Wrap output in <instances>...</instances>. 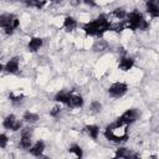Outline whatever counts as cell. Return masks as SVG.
I'll use <instances>...</instances> for the list:
<instances>
[{
    "label": "cell",
    "instance_id": "1",
    "mask_svg": "<svg viewBox=\"0 0 159 159\" xmlns=\"http://www.w3.org/2000/svg\"><path fill=\"white\" fill-rule=\"evenodd\" d=\"M82 30L87 36H97L102 37L107 31H111V21L107 19L106 15L101 14L97 19L86 22L82 25Z\"/></svg>",
    "mask_w": 159,
    "mask_h": 159
},
{
    "label": "cell",
    "instance_id": "2",
    "mask_svg": "<svg viewBox=\"0 0 159 159\" xmlns=\"http://www.w3.org/2000/svg\"><path fill=\"white\" fill-rule=\"evenodd\" d=\"M128 125H119L116 122L107 125L104 129V137L111 140V142H116V143H120V142H125L128 139Z\"/></svg>",
    "mask_w": 159,
    "mask_h": 159
},
{
    "label": "cell",
    "instance_id": "3",
    "mask_svg": "<svg viewBox=\"0 0 159 159\" xmlns=\"http://www.w3.org/2000/svg\"><path fill=\"white\" fill-rule=\"evenodd\" d=\"M19 19L14 15V14H1L0 15V27H2L5 30L6 35H12L14 31L19 27Z\"/></svg>",
    "mask_w": 159,
    "mask_h": 159
},
{
    "label": "cell",
    "instance_id": "4",
    "mask_svg": "<svg viewBox=\"0 0 159 159\" xmlns=\"http://www.w3.org/2000/svg\"><path fill=\"white\" fill-rule=\"evenodd\" d=\"M143 20H144L143 15L138 10H134V11L127 14V25H125V27L129 29V30H132V31L139 30Z\"/></svg>",
    "mask_w": 159,
    "mask_h": 159
},
{
    "label": "cell",
    "instance_id": "5",
    "mask_svg": "<svg viewBox=\"0 0 159 159\" xmlns=\"http://www.w3.org/2000/svg\"><path fill=\"white\" fill-rule=\"evenodd\" d=\"M138 118H139V112H138V109L130 108V109H127L120 117H118L117 120H116V123L119 124V125H129V124L134 123Z\"/></svg>",
    "mask_w": 159,
    "mask_h": 159
},
{
    "label": "cell",
    "instance_id": "6",
    "mask_svg": "<svg viewBox=\"0 0 159 159\" xmlns=\"http://www.w3.org/2000/svg\"><path fill=\"white\" fill-rule=\"evenodd\" d=\"M127 91H128L127 83L119 82V81L112 83V84L109 86V88H108V93H109V96L113 97V98H120V97H123V96L127 93Z\"/></svg>",
    "mask_w": 159,
    "mask_h": 159
},
{
    "label": "cell",
    "instance_id": "7",
    "mask_svg": "<svg viewBox=\"0 0 159 159\" xmlns=\"http://www.w3.org/2000/svg\"><path fill=\"white\" fill-rule=\"evenodd\" d=\"M2 127L6 128V129H10L12 132H17L22 128V123L21 120H19L14 114H9L4 118L2 120Z\"/></svg>",
    "mask_w": 159,
    "mask_h": 159
},
{
    "label": "cell",
    "instance_id": "8",
    "mask_svg": "<svg viewBox=\"0 0 159 159\" xmlns=\"http://www.w3.org/2000/svg\"><path fill=\"white\" fill-rule=\"evenodd\" d=\"M31 145H32V129L31 128H24V129H21L20 147L22 149H29Z\"/></svg>",
    "mask_w": 159,
    "mask_h": 159
},
{
    "label": "cell",
    "instance_id": "9",
    "mask_svg": "<svg viewBox=\"0 0 159 159\" xmlns=\"http://www.w3.org/2000/svg\"><path fill=\"white\" fill-rule=\"evenodd\" d=\"M4 71L7 72V73H10V75H15V73H17V72H19V58H17V57H12V58H10V60L5 63V66H4Z\"/></svg>",
    "mask_w": 159,
    "mask_h": 159
},
{
    "label": "cell",
    "instance_id": "10",
    "mask_svg": "<svg viewBox=\"0 0 159 159\" xmlns=\"http://www.w3.org/2000/svg\"><path fill=\"white\" fill-rule=\"evenodd\" d=\"M134 66V60L132 57H128V56H123L119 58V62H118V68L123 72H127L129 70H132V67Z\"/></svg>",
    "mask_w": 159,
    "mask_h": 159
},
{
    "label": "cell",
    "instance_id": "11",
    "mask_svg": "<svg viewBox=\"0 0 159 159\" xmlns=\"http://www.w3.org/2000/svg\"><path fill=\"white\" fill-rule=\"evenodd\" d=\"M145 6H147V12L152 17L159 16V0H148Z\"/></svg>",
    "mask_w": 159,
    "mask_h": 159
},
{
    "label": "cell",
    "instance_id": "12",
    "mask_svg": "<svg viewBox=\"0 0 159 159\" xmlns=\"http://www.w3.org/2000/svg\"><path fill=\"white\" fill-rule=\"evenodd\" d=\"M83 103H84L83 97H82L81 94H78V93H73V92H72L67 106H68L70 108H81V107H83Z\"/></svg>",
    "mask_w": 159,
    "mask_h": 159
},
{
    "label": "cell",
    "instance_id": "13",
    "mask_svg": "<svg viewBox=\"0 0 159 159\" xmlns=\"http://www.w3.org/2000/svg\"><path fill=\"white\" fill-rule=\"evenodd\" d=\"M45 150V143L42 140H37L34 145H31L29 148V152L31 155L34 157H42V153Z\"/></svg>",
    "mask_w": 159,
    "mask_h": 159
},
{
    "label": "cell",
    "instance_id": "14",
    "mask_svg": "<svg viewBox=\"0 0 159 159\" xmlns=\"http://www.w3.org/2000/svg\"><path fill=\"white\" fill-rule=\"evenodd\" d=\"M77 20L72 16H66L65 20H63V29L67 31V32H72L77 29Z\"/></svg>",
    "mask_w": 159,
    "mask_h": 159
},
{
    "label": "cell",
    "instance_id": "15",
    "mask_svg": "<svg viewBox=\"0 0 159 159\" xmlns=\"http://www.w3.org/2000/svg\"><path fill=\"white\" fill-rule=\"evenodd\" d=\"M42 43H43L42 39H40V37H31L29 43H27V50L30 52H36V51H39L41 48Z\"/></svg>",
    "mask_w": 159,
    "mask_h": 159
},
{
    "label": "cell",
    "instance_id": "16",
    "mask_svg": "<svg viewBox=\"0 0 159 159\" xmlns=\"http://www.w3.org/2000/svg\"><path fill=\"white\" fill-rule=\"evenodd\" d=\"M71 94H72V91H68V89L60 91V92L56 93V96H55V101H56V102H60V103H63V104H67L68 101H70Z\"/></svg>",
    "mask_w": 159,
    "mask_h": 159
},
{
    "label": "cell",
    "instance_id": "17",
    "mask_svg": "<svg viewBox=\"0 0 159 159\" xmlns=\"http://www.w3.org/2000/svg\"><path fill=\"white\" fill-rule=\"evenodd\" d=\"M116 158H125V159H130V158H138L139 155L135 154V153H132L129 149L127 148H118L116 150V154H114Z\"/></svg>",
    "mask_w": 159,
    "mask_h": 159
},
{
    "label": "cell",
    "instance_id": "18",
    "mask_svg": "<svg viewBox=\"0 0 159 159\" xmlns=\"http://www.w3.org/2000/svg\"><path fill=\"white\" fill-rule=\"evenodd\" d=\"M84 132L92 139H97L98 138V134H99V127L96 125V124H88V125L84 127Z\"/></svg>",
    "mask_w": 159,
    "mask_h": 159
},
{
    "label": "cell",
    "instance_id": "19",
    "mask_svg": "<svg viewBox=\"0 0 159 159\" xmlns=\"http://www.w3.org/2000/svg\"><path fill=\"white\" fill-rule=\"evenodd\" d=\"M22 119H24V122H26V123H36V122L40 119V117H39L37 113H34V112L27 111V112L24 113Z\"/></svg>",
    "mask_w": 159,
    "mask_h": 159
},
{
    "label": "cell",
    "instance_id": "20",
    "mask_svg": "<svg viewBox=\"0 0 159 159\" xmlns=\"http://www.w3.org/2000/svg\"><path fill=\"white\" fill-rule=\"evenodd\" d=\"M107 47H108V43H107V41L102 40V39H98V40H96V41H94V43H93V50H94L96 52H99V51H104V50H107Z\"/></svg>",
    "mask_w": 159,
    "mask_h": 159
},
{
    "label": "cell",
    "instance_id": "21",
    "mask_svg": "<svg viewBox=\"0 0 159 159\" xmlns=\"http://www.w3.org/2000/svg\"><path fill=\"white\" fill-rule=\"evenodd\" d=\"M9 98H10L11 102L19 103V102H21V101L25 98V96H24V93H21L20 91H11V92L9 93Z\"/></svg>",
    "mask_w": 159,
    "mask_h": 159
},
{
    "label": "cell",
    "instance_id": "22",
    "mask_svg": "<svg viewBox=\"0 0 159 159\" xmlns=\"http://www.w3.org/2000/svg\"><path fill=\"white\" fill-rule=\"evenodd\" d=\"M112 15L117 19V20H123L127 17V11L123 9V7H116L113 11H112Z\"/></svg>",
    "mask_w": 159,
    "mask_h": 159
},
{
    "label": "cell",
    "instance_id": "23",
    "mask_svg": "<svg viewBox=\"0 0 159 159\" xmlns=\"http://www.w3.org/2000/svg\"><path fill=\"white\" fill-rule=\"evenodd\" d=\"M68 153L75 154V157H77V158H82V155H83L82 148H81L78 144H72V145L68 148Z\"/></svg>",
    "mask_w": 159,
    "mask_h": 159
},
{
    "label": "cell",
    "instance_id": "24",
    "mask_svg": "<svg viewBox=\"0 0 159 159\" xmlns=\"http://www.w3.org/2000/svg\"><path fill=\"white\" fill-rule=\"evenodd\" d=\"M26 6H30V7H37V9H41L43 5H45V1L46 0H24Z\"/></svg>",
    "mask_w": 159,
    "mask_h": 159
},
{
    "label": "cell",
    "instance_id": "25",
    "mask_svg": "<svg viewBox=\"0 0 159 159\" xmlns=\"http://www.w3.org/2000/svg\"><path fill=\"white\" fill-rule=\"evenodd\" d=\"M125 29V25L124 22L119 21V22H111V31H114V32H122L123 30Z\"/></svg>",
    "mask_w": 159,
    "mask_h": 159
},
{
    "label": "cell",
    "instance_id": "26",
    "mask_svg": "<svg viewBox=\"0 0 159 159\" xmlns=\"http://www.w3.org/2000/svg\"><path fill=\"white\" fill-rule=\"evenodd\" d=\"M101 109H102V104L98 102V101H93L92 103H91V106H89V112L91 113H99L101 112Z\"/></svg>",
    "mask_w": 159,
    "mask_h": 159
},
{
    "label": "cell",
    "instance_id": "27",
    "mask_svg": "<svg viewBox=\"0 0 159 159\" xmlns=\"http://www.w3.org/2000/svg\"><path fill=\"white\" fill-rule=\"evenodd\" d=\"M9 143V137L5 133H0V148H6Z\"/></svg>",
    "mask_w": 159,
    "mask_h": 159
},
{
    "label": "cell",
    "instance_id": "28",
    "mask_svg": "<svg viewBox=\"0 0 159 159\" xmlns=\"http://www.w3.org/2000/svg\"><path fill=\"white\" fill-rule=\"evenodd\" d=\"M60 113H61V107H60V106H55V107H52V109L50 111V116H51V117H55V118H57V117L60 116Z\"/></svg>",
    "mask_w": 159,
    "mask_h": 159
},
{
    "label": "cell",
    "instance_id": "29",
    "mask_svg": "<svg viewBox=\"0 0 159 159\" xmlns=\"http://www.w3.org/2000/svg\"><path fill=\"white\" fill-rule=\"evenodd\" d=\"M2 70H4V66H2L1 63H0V71H2Z\"/></svg>",
    "mask_w": 159,
    "mask_h": 159
},
{
    "label": "cell",
    "instance_id": "30",
    "mask_svg": "<svg viewBox=\"0 0 159 159\" xmlns=\"http://www.w3.org/2000/svg\"><path fill=\"white\" fill-rule=\"evenodd\" d=\"M50 1H53V0H50Z\"/></svg>",
    "mask_w": 159,
    "mask_h": 159
}]
</instances>
